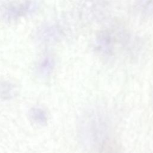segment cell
Here are the masks:
<instances>
[{"label":"cell","mask_w":153,"mask_h":153,"mask_svg":"<svg viewBox=\"0 0 153 153\" xmlns=\"http://www.w3.org/2000/svg\"><path fill=\"white\" fill-rule=\"evenodd\" d=\"M35 4L33 2L29 1L22 4H18L17 5H11L5 10V14L11 17H14L19 14H23L28 13L29 11H32L34 9Z\"/></svg>","instance_id":"obj_1"}]
</instances>
